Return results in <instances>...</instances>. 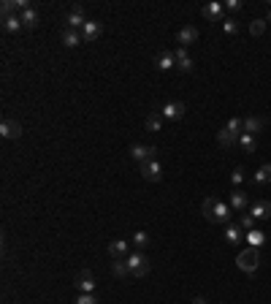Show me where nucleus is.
Masks as SVG:
<instances>
[{
    "mask_svg": "<svg viewBox=\"0 0 271 304\" xmlns=\"http://www.w3.org/2000/svg\"><path fill=\"white\" fill-rule=\"evenodd\" d=\"M130 245L136 247V250H141V253H144V247L149 245V237H147V231H136L133 237H130Z\"/></svg>",
    "mask_w": 271,
    "mask_h": 304,
    "instance_id": "nucleus-27",
    "label": "nucleus"
},
{
    "mask_svg": "<svg viewBox=\"0 0 271 304\" xmlns=\"http://www.w3.org/2000/svg\"><path fill=\"white\" fill-rule=\"evenodd\" d=\"M236 263H239V269H242V272H247V275H252V272L260 266V250H258V247H247V250H242V253H239Z\"/></svg>",
    "mask_w": 271,
    "mask_h": 304,
    "instance_id": "nucleus-3",
    "label": "nucleus"
},
{
    "mask_svg": "<svg viewBox=\"0 0 271 304\" xmlns=\"http://www.w3.org/2000/svg\"><path fill=\"white\" fill-rule=\"evenodd\" d=\"M100 36V25L92 19H87V25L82 27V41H95V38Z\"/></svg>",
    "mask_w": 271,
    "mask_h": 304,
    "instance_id": "nucleus-19",
    "label": "nucleus"
},
{
    "mask_svg": "<svg viewBox=\"0 0 271 304\" xmlns=\"http://www.w3.org/2000/svg\"><path fill=\"white\" fill-rule=\"evenodd\" d=\"M76 304H98V296H95V293H79Z\"/></svg>",
    "mask_w": 271,
    "mask_h": 304,
    "instance_id": "nucleus-33",
    "label": "nucleus"
},
{
    "mask_svg": "<svg viewBox=\"0 0 271 304\" xmlns=\"http://www.w3.org/2000/svg\"><path fill=\"white\" fill-rule=\"evenodd\" d=\"M155 65L160 68V71H171V68H177V60H174L171 52H160L157 60H155Z\"/></svg>",
    "mask_w": 271,
    "mask_h": 304,
    "instance_id": "nucleus-20",
    "label": "nucleus"
},
{
    "mask_svg": "<svg viewBox=\"0 0 271 304\" xmlns=\"http://www.w3.org/2000/svg\"><path fill=\"white\" fill-rule=\"evenodd\" d=\"M144 128L149 130V133H157V130L163 128V114H160V109H157V112H149V114H147Z\"/></svg>",
    "mask_w": 271,
    "mask_h": 304,
    "instance_id": "nucleus-14",
    "label": "nucleus"
},
{
    "mask_svg": "<svg viewBox=\"0 0 271 304\" xmlns=\"http://www.w3.org/2000/svg\"><path fill=\"white\" fill-rule=\"evenodd\" d=\"M204 217L209 223H222V225H228L230 223V215H233V209H230V204H225V201H217V198H206L204 201Z\"/></svg>",
    "mask_w": 271,
    "mask_h": 304,
    "instance_id": "nucleus-1",
    "label": "nucleus"
},
{
    "mask_svg": "<svg viewBox=\"0 0 271 304\" xmlns=\"http://www.w3.org/2000/svg\"><path fill=\"white\" fill-rule=\"evenodd\" d=\"M244 239H247V245H250V247H258V250H260L263 245H266V233H263L260 228L247 231V233H244Z\"/></svg>",
    "mask_w": 271,
    "mask_h": 304,
    "instance_id": "nucleus-17",
    "label": "nucleus"
},
{
    "mask_svg": "<svg viewBox=\"0 0 271 304\" xmlns=\"http://www.w3.org/2000/svg\"><path fill=\"white\" fill-rule=\"evenodd\" d=\"M250 215L255 217V220H268L271 217V201H255V204L250 207Z\"/></svg>",
    "mask_w": 271,
    "mask_h": 304,
    "instance_id": "nucleus-12",
    "label": "nucleus"
},
{
    "mask_svg": "<svg viewBox=\"0 0 271 304\" xmlns=\"http://www.w3.org/2000/svg\"><path fill=\"white\" fill-rule=\"evenodd\" d=\"M228 130H233V133H244V120H239V117H230V120L225 122Z\"/></svg>",
    "mask_w": 271,
    "mask_h": 304,
    "instance_id": "nucleus-29",
    "label": "nucleus"
},
{
    "mask_svg": "<svg viewBox=\"0 0 271 304\" xmlns=\"http://www.w3.org/2000/svg\"><path fill=\"white\" fill-rule=\"evenodd\" d=\"M190 304H206V299H204V296H198V299H193Z\"/></svg>",
    "mask_w": 271,
    "mask_h": 304,
    "instance_id": "nucleus-38",
    "label": "nucleus"
},
{
    "mask_svg": "<svg viewBox=\"0 0 271 304\" xmlns=\"http://www.w3.org/2000/svg\"><path fill=\"white\" fill-rule=\"evenodd\" d=\"M109 255L111 258H127V255H130V242L127 239H114L109 245Z\"/></svg>",
    "mask_w": 271,
    "mask_h": 304,
    "instance_id": "nucleus-10",
    "label": "nucleus"
},
{
    "mask_svg": "<svg viewBox=\"0 0 271 304\" xmlns=\"http://www.w3.org/2000/svg\"><path fill=\"white\" fill-rule=\"evenodd\" d=\"M239 147H242L244 152H255L258 150V139H255L252 133H242L239 136Z\"/></svg>",
    "mask_w": 271,
    "mask_h": 304,
    "instance_id": "nucleus-23",
    "label": "nucleus"
},
{
    "mask_svg": "<svg viewBox=\"0 0 271 304\" xmlns=\"http://www.w3.org/2000/svg\"><path fill=\"white\" fill-rule=\"evenodd\" d=\"M139 171H141V177H144L147 182H160V179H163V166H160L157 160L141 163V166H139Z\"/></svg>",
    "mask_w": 271,
    "mask_h": 304,
    "instance_id": "nucleus-6",
    "label": "nucleus"
},
{
    "mask_svg": "<svg viewBox=\"0 0 271 304\" xmlns=\"http://www.w3.org/2000/svg\"><path fill=\"white\" fill-rule=\"evenodd\" d=\"M239 228H242L244 233H247V231H252V228H255V217H252V215H244L242 220H239Z\"/></svg>",
    "mask_w": 271,
    "mask_h": 304,
    "instance_id": "nucleus-31",
    "label": "nucleus"
},
{
    "mask_svg": "<svg viewBox=\"0 0 271 304\" xmlns=\"http://www.w3.org/2000/svg\"><path fill=\"white\" fill-rule=\"evenodd\" d=\"M155 152H157V147H155V144H133V147H130V152H127V155H130V158H133V160L141 166V163L155 160Z\"/></svg>",
    "mask_w": 271,
    "mask_h": 304,
    "instance_id": "nucleus-5",
    "label": "nucleus"
},
{
    "mask_svg": "<svg viewBox=\"0 0 271 304\" xmlns=\"http://www.w3.org/2000/svg\"><path fill=\"white\" fill-rule=\"evenodd\" d=\"M3 30H6V33H22V30H25V25H22V17H19V14L6 17V19H3Z\"/></svg>",
    "mask_w": 271,
    "mask_h": 304,
    "instance_id": "nucleus-18",
    "label": "nucleus"
},
{
    "mask_svg": "<svg viewBox=\"0 0 271 304\" xmlns=\"http://www.w3.org/2000/svg\"><path fill=\"white\" fill-rule=\"evenodd\" d=\"M266 22H271V6H268V14H266Z\"/></svg>",
    "mask_w": 271,
    "mask_h": 304,
    "instance_id": "nucleus-39",
    "label": "nucleus"
},
{
    "mask_svg": "<svg viewBox=\"0 0 271 304\" xmlns=\"http://www.w3.org/2000/svg\"><path fill=\"white\" fill-rule=\"evenodd\" d=\"M125 263H127V275H130V277H144V275H149V261H147V255L141 253V250H133V253L125 258Z\"/></svg>",
    "mask_w": 271,
    "mask_h": 304,
    "instance_id": "nucleus-2",
    "label": "nucleus"
},
{
    "mask_svg": "<svg viewBox=\"0 0 271 304\" xmlns=\"http://www.w3.org/2000/svg\"><path fill=\"white\" fill-rule=\"evenodd\" d=\"M0 136L9 139V142H17V139L22 136V125L17 120H11V117H6V120L0 122Z\"/></svg>",
    "mask_w": 271,
    "mask_h": 304,
    "instance_id": "nucleus-8",
    "label": "nucleus"
},
{
    "mask_svg": "<svg viewBox=\"0 0 271 304\" xmlns=\"http://www.w3.org/2000/svg\"><path fill=\"white\" fill-rule=\"evenodd\" d=\"M111 275H114V277H125V275H127L125 258H114V261H111Z\"/></svg>",
    "mask_w": 271,
    "mask_h": 304,
    "instance_id": "nucleus-28",
    "label": "nucleus"
},
{
    "mask_svg": "<svg viewBox=\"0 0 271 304\" xmlns=\"http://www.w3.org/2000/svg\"><path fill=\"white\" fill-rule=\"evenodd\" d=\"M268 182H271V163H263L255 171V185H268Z\"/></svg>",
    "mask_w": 271,
    "mask_h": 304,
    "instance_id": "nucleus-24",
    "label": "nucleus"
},
{
    "mask_svg": "<svg viewBox=\"0 0 271 304\" xmlns=\"http://www.w3.org/2000/svg\"><path fill=\"white\" fill-rule=\"evenodd\" d=\"M250 33L252 36H263V33H266V19H252L250 22Z\"/></svg>",
    "mask_w": 271,
    "mask_h": 304,
    "instance_id": "nucleus-30",
    "label": "nucleus"
},
{
    "mask_svg": "<svg viewBox=\"0 0 271 304\" xmlns=\"http://www.w3.org/2000/svg\"><path fill=\"white\" fill-rule=\"evenodd\" d=\"M263 125H266V122H263V117H244V133H252V136H258L260 130H263Z\"/></svg>",
    "mask_w": 271,
    "mask_h": 304,
    "instance_id": "nucleus-15",
    "label": "nucleus"
},
{
    "mask_svg": "<svg viewBox=\"0 0 271 304\" xmlns=\"http://www.w3.org/2000/svg\"><path fill=\"white\" fill-rule=\"evenodd\" d=\"M74 285H76V291H79V293H95V277H92L87 269L76 275Z\"/></svg>",
    "mask_w": 271,
    "mask_h": 304,
    "instance_id": "nucleus-9",
    "label": "nucleus"
},
{
    "mask_svg": "<svg viewBox=\"0 0 271 304\" xmlns=\"http://www.w3.org/2000/svg\"><path fill=\"white\" fill-rule=\"evenodd\" d=\"M62 44H65L68 49H76V46L82 44V33H79V30H65V33H62Z\"/></svg>",
    "mask_w": 271,
    "mask_h": 304,
    "instance_id": "nucleus-22",
    "label": "nucleus"
},
{
    "mask_svg": "<svg viewBox=\"0 0 271 304\" xmlns=\"http://www.w3.org/2000/svg\"><path fill=\"white\" fill-rule=\"evenodd\" d=\"M171 54H174V60H177V63L187 60V49H185V46H177V49H171Z\"/></svg>",
    "mask_w": 271,
    "mask_h": 304,
    "instance_id": "nucleus-34",
    "label": "nucleus"
},
{
    "mask_svg": "<svg viewBox=\"0 0 271 304\" xmlns=\"http://www.w3.org/2000/svg\"><path fill=\"white\" fill-rule=\"evenodd\" d=\"M225 9H228V11H242V0H228Z\"/></svg>",
    "mask_w": 271,
    "mask_h": 304,
    "instance_id": "nucleus-37",
    "label": "nucleus"
},
{
    "mask_svg": "<svg viewBox=\"0 0 271 304\" xmlns=\"http://www.w3.org/2000/svg\"><path fill=\"white\" fill-rule=\"evenodd\" d=\"M244 182V168H233V174H230V185H242Z\"/></svg>",
    "mask_w": 271,
    "mask_h": 304,
    "instance_id": "nucleus-35",
    "label": "nucleus"
},
{
    "mask_svg": "<svg viewBox=\"0 0 271 304\" xmlns=\"http://www.w3.org/2000/svg\"><path fill=\"white\" fill-rule=\"evenodd\" d=\"M222 11H225V6H220V3H206L201 9L204 19H209V22H222Z\"/></svg>",
    "mask_w": 271,
    "mask_h": 304,
    "instance_id": "nucleus-13",
    "label": "nucleus"
},
{
    "mask_svg": "<svg viewBox=\"0 0 271 304\" xmlns=\"http://www.w3.org/2000/svg\"><path fill=\"white\" fill-rule=\"evenodd\" d=\"M177 71H182V74H190V71H193V60H182V63H177Z\"/></svg>",
    "mask_w": 271,
    "mask_h": 304,
    "instance_id": "nucleus-36",
    "label": "nucleus"
},
{
    "mask_svg": "<svg viewBox=\"0 0 271 304\" xmlns=\"http://www.w3.org/2000/svg\"><path fill=\"white\" fill-rule=\"evenodd\" d=\"M230 209H236V212H242V209H247V204H250V198H247V193L244 190H233L230 193Z\"/></svg>",
    "mask_w": 271,
    "mask_h": 304,
    "instance_id": "nucleus-16",
    "label": "nucleus"
},
{
    "mask_svg": "<svg viewBox=\"0 0 271 304\" xmlns=\"http://www.w3.org/2000/svg\"><path fill=\"white\" fill-rule=\"evenodd\" d=\"M239 136H242V133H233V130L222 128V130H217V144L220 147H230L233 142H239Z\"/></svg>",
    "mask_w": 271,
    "mask_h": 304,
    "instance_id": "nucleus-21",
    "label": "nucleus"
},
{
    "mask_svg": "<svg viewBox=\"0 0 271 304\" xmlns=\"http://www.w3.org/2000/svg\"><path fill=\"white\" fill-rule=\"evenodd\" d=\"M225 239L230 242V245H239V242H242L244 239V231L242 228H239V225L233 223V225H230L228 223V228H225Z\"/></svg>",
    "mask_w": 271,
    "mask_h": 304,
    "instance_id": "nucleus-26",
    "label": "nucleus"
},
{
    "mask_svg": "<svg viewBox=\"0 0 271 304\" xmlns=\"http://www.w3.org/2000/svg\"><path fill=\"white\" fill-rule=\"evenodd\" d=\"M222 30H225L228 36H236V33H239V25H236V19H222Z\"/></svg>",
    "mask_w": 271,
    "mask_h": 304,
    "instance_id": "nucleus-32",
    "label": "nucleus"
},
{
    "mask_svg": "<svg viewBox=\"0 0 271 304\" xmlns=\"http://www.w3.org/2000/svg\"><path fill=\"white\" fill-rule=\"evenodd\" d=\"M195 41H198V30H195L193 25H185V27H182L179 33H177V44L185 46V49H187L190 44H195Z\"/></svg>",
    "mask_w": 271,
    "mask_h": 304,
    "instance_id": "nucleus-11",
    "label": "nucleus"
},
{
    "mask_svg": "<svg viewBox=\"0 0 271 304\" xmlns=\"http://www.w3.org/2000/svg\"><path fill=\"white\" fill-rule=\"evenodd\" d=\"M19 17H22V25H25V27H38V11L33 9V6H30V9H25Z\"/></svg>",
    "mask_w": 271,
    "mask_h": 304,
    "instance_id": "nucleus-25",
    "label": "nucleus"
},
{
    "mask_svg": "<svg viewBox=\"0 0 271 304\" xmlns=\"http://www.w3.org/2000/svg\"><path fill=\"white\" fill-rule=\"evenodd\" d=\"M84 25H87L84 6H82V3H76L74 9L65 14V30H79V33H82V27H84Z\"/></svg>",
    "mask_w": 271,
    "mask_h": 304,
    "instance_id": "nucleus-4",
    "label": "nucleus"
},
{
    "mask_svg": "<svg viewBox=\"0 0 271 304\" xmlns=\"http://www.w3.org/2000/svg\"><path fill=\"white\" fill-rule=\"evenodd\" d=\"M185 104L182 100H168V104H163L160 106V114H163V120H182L185 117Z\"/></svg>",
    "mask_w": 271,
    "mask_h": 304,
    "instance_id": "nucleus-7",
    "label": "nucleus"
}]
</instances>
